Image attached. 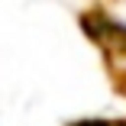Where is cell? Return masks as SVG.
Here are the masks:
<instances>
[{"label":"cell","instance_id":"cell-2","mask_svg":"<svg viewBox=\"0 0 126 126\" xmlns=\"http://www.w3.org/2000/svg\"><path fill=\"white\" fill-rule=\"evenodd\" d=\"M104 68H107L110 87H113L120 97H126V62H110V58H104Z\"/></svg>","mask_w":126,"mask_h":126},{"label":"cell","instance_id":"cell-3","mask_svg":"<svg viewBox=\"0 0 126 126\" xmlns=\"http://www.w3.org/2000/svg\"><path fill=\"white\" fill-rule=\"evenodd\" d=\"M65 126H126V116H81Z\"/></svg>","mask_w":126,"mask_h":126},{"label":"cell","instance_id":"cell-1","mask_svg":"<svg viewBox=\"0 0 126 126\" xmlns=\"http://www.w3.org/2000/svg\"><path fill=\"white\" fill-rule=\"evenodd\" d=\"M81 32L100 48V58L110 62H126V23H120L116 16H110L104 7H87L78 16Z\"/></svg>","mask_w":126,"mask_h":126}]
</instances>
